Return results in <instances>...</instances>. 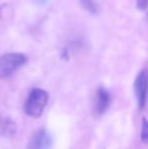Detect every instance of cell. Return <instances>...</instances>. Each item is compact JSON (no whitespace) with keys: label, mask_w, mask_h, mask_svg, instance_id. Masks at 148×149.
Returning <instances> with one entry per match:
<instances>
[{"label":"cell","mask_w":148,"mask_h":149,"mask_svg":"<svg viewBox=\"0 0 148 149\" xmlns=\"http://www.w3.org/2000/svg\"><path fill=\"white\" fill-rule=\"evenodd\" d=\"M48 92L41 88H33L30 91L24 104V112L33 118H39L42 116L45 107L48 104Z\"/></svg>","instance_id":"1"},{"label":"cell","mask_w":148,"mask_h":149,"mask_svg":"<svg viewBox=\"0 0 148 149\" xmlns=\"http://www.w3.org/2000/svg\"><path fill=\"white\" fill-rule=\"evenodd\" d=\"M28 57L22 53H7L0 57V78L10 77L20 67L26 65Z\"/></svg>","instance_id":"2"},{"label":"cell","mask_w":148,"mask_h":149,"mask_svg":"<svg viewBox=\"0 0 148 149\" xmlns=\"http://www.w3.org/2000/svg\"><path fill=\"white\" fill-rule=\"evenodd\" d=\"M134 90L139 109L143 110L147 102L148 96V72L146 69L141 70L136 76L134 81Z\"/></svg>","instance_id":"3"},{"label":"cell","mask_w":148,"mask_h":149,"mask_svg":"<svg viewBox=\"0 0 148 149\" xmlns=\"http://www.w3.org/2000/svg\"><path fill=\"white\" fill-rule=\"evenodd\" d=\"M52 138L45 129L35 132L28 144V149H51Z\"/></svg>","instance_id":"4"},{"label":"cell","mask_w":148,"mask_h":149,"mask_svg":"<svg viewBox=\"0 0 148 149\" xmlns=\"http://www.w3.org/2000/svg\"><path fill=\"white\" fill-rule=\"evenodd\" d=\"M110 106H111V95L109 91L104 87H99L97 91L95 111L99 115H103L109 110Z\"/></svg>","instance_id":"5"},{"label":"cell","mask_w":148,"mask_h":149,"mask_svg":"<svg viewBox=\"0 0 148 149\" xmlns=\"http://www.w3.org/2000/svg\"><path fill=\"white\" fill-rule=\"evenodd\" d=\"M141 141L143 143H148V120L142 119V129H141Z\"/></svg>","instance_id":"6"},{"label":"cell","mask_w":148,"mask_h":149,"mask_svg":"<svg viewBox=\"0 0 148 149\" xmlns=\"http://www.w3.org/2000/svg\"><path fill=\"white\" fill-rule=\"evenodd\" d=\"M16 130V127L14 125L13 122L11 121H6L5 123L3 124V131L5 132L6 134H13Z\"/></svg>","instance_id":"7"},{"label":"cell","mask_w":148,"mask_h":149,"mask_svg":"<svg viewBox=\"0 0 148 149\" xmlns=\"http://www.w3.org/2000/svg\"><path fill=\"white\" fill-rule=\"evenodd\" d=\"M83 3V5L85 6L87 10H89L90 12H94L97 10V7H95V4L93 2V0H81Z\"/></svg>","instance_id":"8"},{"label":"cell","mask_w":148,"mask_h":149,"mask_svg":"<svg viewBox=\"0 0 148 149\" xmlns=\"http://www.w3.org/2000/svg\"><path fill=\"white\" fill-rule=\"evenodd\" d=\"M148 5V0H137V6L139 9H146Z\"/></svg>","instance_id":"9"},{"label":"cell","mask_w":148,"mask_h":149,"mask_svg":"<svg viewBox=\"0 0 148 149\" xmlns=\"http://www.w3.org/2000/svg\"><path fill=\"white\" fill-rule=\"evenodd\" d=\"M33 1L36 4H38V5H44L47 2V0H33Z\"/></svg>","instance_id":"10"}]
</instances>
